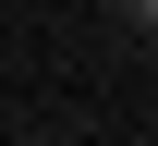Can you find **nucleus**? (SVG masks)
I'll use <instances>...</instances> for the list:
<instances>
[{
  "label": "nucleus",
  "mask_w": 158,
  "mask_h": 146,
  "mask_svg": "<svg viewBox=\"0 0 158 146\" xmlns=\"http://www.w3.org/2000/svg\"><path fill=\"white\" fill-rule=\"evenodd\" d=\"M110 24H122L134 49H158V0H110Z\"/></svg>",
  "instance_id": "nucleus-1"
}]
</instances>
